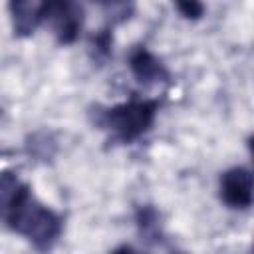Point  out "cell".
Here are the masks:
<instances>
[{
	"instance_id": "obj_5",
	"label": "cell",
	"mask_w": 254,
	"mask_h": 254,
	"mask_svg": "<svg viewBox=\"0 0 254 254\" xmlns=\"http://www.w3.org/2000/svg\"><path fill=\"white\" fill-rule=\"evenodd\" d=\"M129 65H131L135 77L141 83H157V81H163L165 75H167L163 65L145 48H137V50L131 52Z\"/></svg>"
},
{
	"instance_id": "obj_2",
	"label": "cell",
	"mask_w": 254,
	"mask_h": 254,
	"mask_svg": "<svg viewBox=\"0 0 254 254\" xmlns=\"http://www.w3.org/2000/svg\"><path fill=\"white\" fill-rule=\"evenodd\" d=\"M155 101H129L109 109L105 121L123 141H131L151 127L155 119Z\"/></svg>"
},
{
	"instance_id": "obj_7",
	"label": "cell",
	"mask_w": 254,
	"mask_h": 254,
	"mask_svg": "<svg viewBox=\"0 0 254 254\" xmlns=\"http://www.w3.org/2000/svg\"><path fill=\"white\" fill-rule=\"evenodd\" d=\"M175 4H177L179 12L185 18H192V20L200 18L202 16V10H204L200 0H175Z\"/></svg>"
},
{
	"instance_id": "obj_1",
	"label": "cell",
	"mask_w": 254,
	"mask_h": 254,
	"mask_svg": "<svg viewBox=\"0 0 254 254\" xmlns=\"http://www.w3.org/2000/svg\"><path fill=\"white\" fill-rule=\"evenodd\" d=\"M0 220L30 238L38 248H50L58 238L60 218L40 204L30 189L12 173H0Z\"/></svg>"
},
{
	"instance_id": "obj_6",
	"label": "cell",
	"mask_w": 254,
	"mask_h": 254,
	"mask_svg": "<svg viewBox=\"0 0 254 254\" xmlns=\"http://www.w3.org/2000/svg\"><path fill=\"white\" fill-rule=\"evenodd\" d=\"M10 10L14 18V28L18 30V34H30L36 28V22L40 20V16L32 0H10Z\"/></svg>"
},
{
	"instance_id": "obj_4",
	"label": "cell",
	"mask_w": 254,
	"mask_h": 254,
	"mask_svg": "<svg viewBox=\"0 0 254 254\" xmlns=\"http://www.w3.org/2000/svg\"><path fill=\"white\" fill-rule=\"evenodd\" d=\"M222 200L232 208H246L252 204V175L248 169L236 167L220 179Z\"/></svg>"
},
{
	"instance_id": "obj_3",
	"label": "cell",
	"mask_w": 254,
	"mask_h": 254,
	"mask_svg": "<svg viewBox=\"0 0 254 254\" xmlns=\"http://www.w3.org/2000/svg\"><path fill=\"white\" fill-rule=\"evenodd\" d=\"M38 16L52 28L60 42L69 44L77 38L81 28V6L77 0H42Z\"/></svg>"
},
{
	"instance_id": "obj_8",
	"label": "cell",
	"mask_w": 254,
	"mask_h": 254,
	"mask_svg": "<svg viewBox=\"0 0 254 254\" xmlns=\"http://www.w3.org/2000/svg\"><path fill=\"white\" fill-rule=\"evenodd\" d=\"M99 4H117V2H121V0H97Z\"/></svg>"
}]
</instances>
